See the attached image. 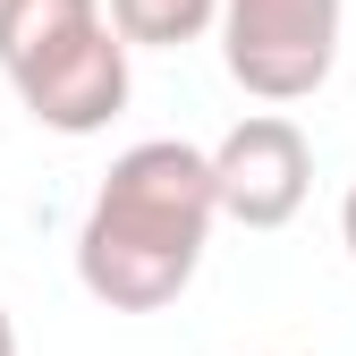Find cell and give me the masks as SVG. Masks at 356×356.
<instances>
[{
  "label": "cell",
  "instance_id": "obj_4",
  "mask_svg": "<svg viewBox=\"0 0 356 356\" xmlns=\"http://www.w3.org/2000/svg\"><path fill=\"white\" fill-rule=\"evenodd\" d=\"M17 102L51 127V136H102V127L127 111V42H119V26L85 34L51 68L17 76Z\"/></svg>",
  "mask_w": 356,
  "mask_h": 356
},
{
  "label": "cell",
  "instance_id": "obj_8",
  "mask_svg": "<svg viewBox=\"0 0 356 356\" xmlns=\"http://www.w3.org/2000/svg\"><path fill=\"white\" fill-rule=\"evenodd\" d=\"M0 356H17V323H9V305H0Z\"/></svg>",
  "mask_w": 356,
  "mask_h": 356
},
{
  "label": "cell",
  "instance_id": "obj_1",
  "mask_svg": "<svg viewBox=\"0 0 356 356\" xmlns=\"http://www.w3.org/2000/svg\"><path fill=\"white\" fill-rule=\"evenodd\" d=\"M212 220H220V187H212L204 145H178V136L127 145L76 229L85 297L111 314H161L170 297H187L195 263L212 246Z\"/></svg>",
  "mask_w": 356,
  "mask_h": 356
},
{
  "label": "cell",
  "instance_id": "obj_6",
  "mask_svg": "<svg viewBox=\"0 0 356 356\" xmlns=\"http://www.w3.org/2000/svg\"><path fill=\"white\" fill-rule=\"evenodd\" d=\"M111 26L127 51H178L220 26V0H111Z\"/></svg>",
  "mask_w": 356,
  "mask_h": 356
},
{
  "label": "cell",
  "instance_id": "obj_3",
  "mask_svg": "<svg viewBox=\"0 0 356 356\" xmlns=\"http://www.w3.org/2000/svg\"><path fill=\"white\" fill-rule=\"evenodd\" d=\"M212 187H220V220H238V229H289L305 212V187H314L305 127L280 119V111L238 119L212 145Z\"/></svg>",
  "mask_w": 356,
  "mask_h": 356
},
{
  "label": "cell",
  "instance_id": "obj_7",
  "mask_svg": "<svg viewBox=\"0 0 356 356\" xmlns=\"http://www.w3.org/2000/svg\"><path fill=\"white\" fill-rule=\"evenodd\" d=\"M339 238H348V254H356V187H348V204H339Z\"/></svg>",
  "mask_w": 356,
  "mask_h": 356
},
{
  "label": "cell",
  "instance_id": "obj_5",
  "mask_svg": "<svg viewBox=\"0 0 356 356\" xmlns=\"http://www.w3.org/2000/svg\"><path fill=\"white\" fill-rule=\"evenodd\" d=\"M102 0H0V68L34 76V68H51L60 51H76L85 34H102Z\"/></svg>",
  "mask_w": 356,
  "mask_h": 356
},
{
  "label": "cell",
  "instance_id": "obj_2",
  "mask_svg": "<svg viewBox=\"0 0 356 356\" xmlns=\"http://www.w3.org/2000/svg\"><path fill=\"white\" fill-rule=\"evenodd\" d=\"M339 17L348 0H220V68L254 102H305L339 60Z\"/></svg>",
  "mask_w": 356,
  "mask_h": 356
}]
</instances>
